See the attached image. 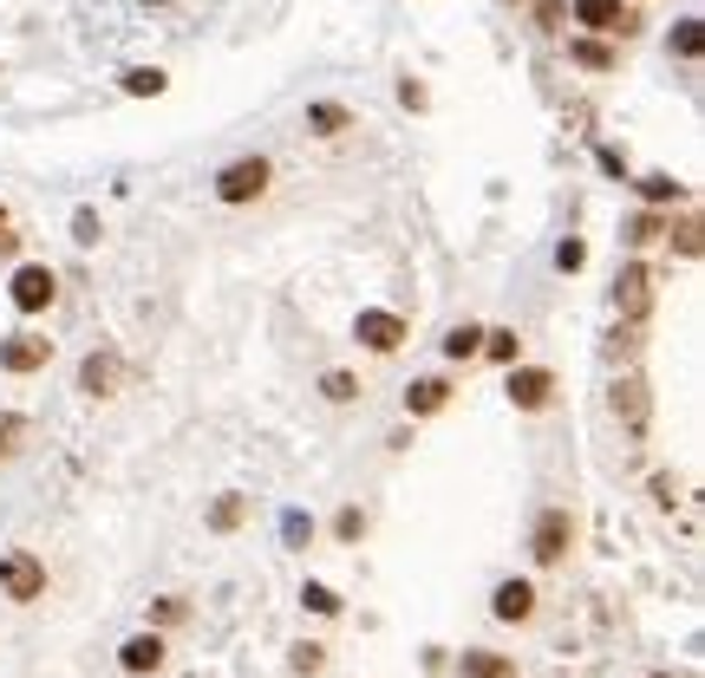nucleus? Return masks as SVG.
I'll return each instance as SVG.
<instances>
[{"label": "nucleus", "mask_w": 705, "mask_h": 678, "mask_svg": "<svg viewBox=\"0 0 705 678\" xmlns=\"http://www.w3.org/2000/svg\"><path fill=\"white\" fill-rule=\"evenodd\" d=\"M269 183H275V163H269V157H235V163L215 170V203H229V209L262 203Z\"/></svg>", "instance_id": "1"}, {"label": "nucleus", "mask_w": 705, "mask_h": 678, "mask_svg": "<svg viewBox=\"0 0 705 678\" xmlns=\"http://www.w3.org/2000/svg\"><path fill=\"white\" fill-rule=\"evenodd\" d=\"M0 594L7 601H40L46 594V561L33 554V548H13V554H0Z\"/></svg>", "instance_id": "2"}, {"label": "nucleus", "mask_w": 705, "mask_h": 678, "mask_svg": "<svg viewBox=\"0 0 705 678\" xmlns=\"http://www.w3.org/2000/svg\"><path fill=\"white\" fill-rule=\"evenodd\" d=\"M7 300L20 314H46L60 300V274L46 268V262H27V268H13V280H7Z\"/></svg>", "instance_id": "3"}, {"label": "nucleus", "mask_w": 705, "mask_h": 678, "mask_svg": "<svg viewBox=\"0 0 705 678\" xmlns=\"http://www.w3.org/2000/svg\"><path fill=\"white\" fill-rule=\"evenodd\" d=\"M614 307H621L628 327H646V314H653V268H646V262H628V268H621V280H614Z\"/></svg>", "instance_id": "4"}, {"label": "nucleus", "mask_w": 705, "mask_h": 678, "mask_svg": "<svg viewBox=\"0 0 705 678\" xmlns=\"http://www.w3.org/2000/svg\"><path fill=\"white\" fill-rule=\"evenodd\" d=\"M352 339H359L366 352H399V346L412 339V327H406L399 314H386V307H366V314L352 320Z\"/></svg>", "instance_id": "5"}, {"label": "nucleus", "mask_w": 705, "mask_h": 678, "mask_svg": "<svg viewBox=\"0 0 705 678\" xmlns=\"http://www.w3.org/2000/svg\"><path fill=\"white\" fill-rule=\"evenodd\" d=\"M568 548H575V516H568V509H549V516L536 522V536H529V554H536V568H556Z\"/></svg>", "instance_id": "6"}, {"label": "nucleus", "mask_w": 705, "mask_h": 678, "mask_svg": "<svg viewBox=\"0 0 705 678\" xmlns=\"http://www.w3.org/2000/svg\"><path fill=\"white\" fill-rule=\"evenodd\" d=\"M614 417H621L634 437H646V424H653V392H646L640 372H621V379H614Z\"/></svg>", "instance_id": "7"}, {"label": "nucleus", "mask_w": 705, "mask_h": 678, "mask_svg": "<svg viewBox=\"0 0 705 678\" xmlns=\"http://www.w3.org/2000/svg\"><path fill=\"white\" fill-rule=\"evenodd\" d=\"M549 399H556V372L549 366H509V405L549 411Z\"/></svg>", "instance_id": "8"}, {"label": "nucleus", "mask_w": 705, "mask_h": 678, "mask_svg": "<svg viewBox=\"0 0 705 678\" xmlns=\"http://www.w3.org/2000/svg\"><path fill=\"white\" fill-rule=\"evenodd\" d=\"M568 20L575 27H588V33H634L640 20L628 13V0H575L568 7Z\"/></svg>", "instance_id": "9"}, {"label": "nucleus", "mask_w": 705, "mask_h": 678, "mask_svg": "<svg viewBox=\"0 0 705 678\" xmlns=\"http://www.w3.org/2000/svg\"><path fill=\"white\" fill-rule=\"evenodd\" d=\"M46 359H53V339H46V333H13V339H0V372H13V379H20V372H40Z\"/></svg>", "instance_id": "10"}, {"label": "nucleus", "mask_w": 705, "mask_h": 678, "mask_svg": "<svg viewBox=\"0 0 705 678\" xmlns=\"http://www.w3.org/2000/svg\"><path fill=\"white\" fill-rule=\"evenodd\" d=\"M125 385V359L118 352H85V366H78V392L85 399H112Z\"/></svg>", "instance_id": "11"}, {"label": "nucleus", "mask_w": 705, "mask_h": 678, "mask_svg": "<svg viewBox=\"0 0 705 678\" xmlns=\"http://www.w3.org/2000/svg\"><path fill=\"white\" fill-rule=\"evenodd\" d=\"M491 613L503 619V626H523V619H536V587L529 581H503L491 594Z\"/></svg>", "instance_id": "12"}, {"label": "nucleus", "mask_w": 705, "mask_h": 678, "mask_svg": "<svg viewBox=\"0 0 705 678\" xmlns=\"http://www.w3.org/2000/svg\"><path fill=\"white\" fill-rule=\"evenodd\" d=\"M118 666L131 678H144V672H157L164 666V639L157 633H138V639H125V653H118Z\"/></svg>", "instance_id": "13"}, {"label": "nucleus", "mask_w": 705, "mask_h": 678, "mask_svg": "<svg viewBox=\"0 0 705 678\" xmlns=\"http://www.w3.org/2000/svg\"><path fill=\"white\" fill-rule=\"evenodd\" d=\"M444 405H451V379H419V385H406V411H412V417H438Z\"/></svg>", "instance_id": "14"}, {"label": "nucleus", "mask_w": 705, "mask_h": 678, "mask_svg": "<svg viewBox=\"0 0 705 678\" xmlns=\"http://www.w3.org/2000/svg\"><path fill=\"white\" fill-rule=\"evenodd\" d=\"M307 131H314V137H347L352 131V112H347V105H334V98H314V105H307Z\"/></svg>", "instance_id": "15"}, {"label": "nucleus", "mask_w": 705, "mask_h": 678, "mask_svg": "<svg viewBox=\"0 0 705 678\" xmlns=\"http://www.w3.org/2000/svg\"><path fill=\"white\" fill-rule=\"evenodd\" d=\"M118 85H125L131 98H164V92H170V72H157V66H125V72H118Z\"/></svg>", "instance_id": "16"}, {"label": "nucleus", "mask_w": 705, "mask_h": 678, "mask_svg": "<svg viewBox=\"0 0 705 678\" xmlns=\"http://www.w3.org/2000/svg\"><path fill=\"white\" fill-rule=\"evenodd\" d=\"M457 672L464 678H516V659H503V653H464Z\"/></svg>", "instance_id": "17"}, {"label": "nucleus", "mask_w": 705, "mask_h": 678, "mask_svg": "<svg viewBox=\"0 0 705 678\" xmlns=\"http://www.w3.org/2000/svg\"><path fill=\"white\" fill-rule=\"evenodd\" d=\"M477 352H484V359H496V366H516V359H523V339H516V327H491Z\"/></svg>", "instance_id": "18"}, {"label": "nucleus", "mask_w": 705, "mask_h": 678, "mask_svg": "<svg viewBox=\"0 0 705 678\" xmlns=\"http://www.w3.org/2000/svg\"><path fill=\"white\" fill-rule=\"evenodd\" d=\"M699 215H680V222H673V215H666V242H673V248H680V255H686V262H699Z\"/></svg>", "instance_id": "19"}, {"label": "nucleus", "mask_w": 705, "mask_h": 678, "mask_svg": "<svg viewBox=\"0 0 705 678\" xmlns=\"http://www.w3.org/2000/svg\"><path fill=\"white\" fill-rule=\"evenodd\" d=\"M640 197H646V209L686 203V183H680V177H640Z\"/></svg>", "instance_id": "20"}, {"label": "nucleus", "mask_w": 705, "mask_h": 678, "mask_svg": "<svg viewBox=\"0 0 705 678\" xmlns=\"http://www.w3.org/2000/svg\"><path fill=\"white\" fill-rule=\"evenodd\" d=\"M660 235H666V209H640L634 222H628V242H634V248H653Z\"/></svg>", "instance_id": "21"}, {"label": "nucleus", "mask_w": 705, "mask_h": 678, "mask_svg": "<svg viewBox=\"0 0 705 678\" xmlns=\"http://www.w3.org/2000/svg\"><path fill=\"white\" fill-rule=\"evenodd\" d=\"M477 346H484V327H471V320H464V327H451V333H444V359H477Z\"/></svg>", "instance_id": "22"}, {"label": "nucleus", "mask_w": 705, "mask_h": 678, "mask_svg": "<svg viewBox=\"0 0 705 678\" xmlns=\"http://www.w3.org/2000/svg\"><path fill=\"white\" fill-rule=\"evenodd\" d=\"M568 60H575V66H588V72H614V53H608L601 40H575V46H568Z\"/></svg>", "instance_id": "23"}, {"label": "nucleus", "mask_w": 705, "mask_h": 678, "mask_svg": "<svg viewBox=\"0 0 705 678\" xmlns=\"http://www.w3.org/2000/svg\"><path fill=\"white\" fill-rule=\"evenodd\" d=\"M242 516H249V502H242V496H222V502L210 509V529L229 536V529H242Z\"/></svg>", "instance_id": "24"}, {"label": "nucleus", "mask_w": 705, "mask_h": 678, "mask_svg": "<svg viewBox=\"0 0 705 678\" xmlns=\"http://www.w3.org/2000/svg\"><path fill=\"white\" fill-rule=\"evenodd\" d=\"M320 399H327V405H352V399H359V379H352V372H327V379H320Z\"/></svg>", "instance_id": "25"}, {"label": "nucleus", "mask_w": 705, "mask_h": 678, "mask_svg": "<svg viewBox=\"0 0 705 678\" xmlns=\"http://www.w3.org/2000/svg\"><path fill=\"white\" fill-rule=\"evenodd\" d=\"M301 601H307V613H320V619H334V613H340V594H334V587H320V581H307V587H301Z\"/></svg>", "instance_id": "26"}, {"label": "nucleus", "mask_w": 705, "mask_h": 678, "mask_svg": "<svg viewBox=\"0 0 705 678\" xmlns=\"http://www.w3.org/2000/svg\"><path fill=\"white\" fill-rule=\"evenodd\" d=\"M20 437H27V417H0V464H13V451H20Z\"/></svg>", "instance_id": "27"}, {"label": "nucleus", "mask_w": 705, "mask_h": 678, "mask_svg": "<svg viewBox=\"0 0 705 678\" xmlns=\"http://www.w3.org/2000/svg\"><path fill=\"white\" fill-rule=\"evenodd\" d=\"M98 235H105V229H98V215H92V209H78V215H72V242H78V248H92Z\"/></svg>", "instance_id": "28"}, {"label": "nucleus", "mask_w": 705, "mask_h": 678, "mask_svg": "<svg viewBox=\"0 0 705 678\" xmlns=\"http://www.w3.org/2000/svg\"><path fill=\"white\" fill-rule=\"evenodd\" d=\"M673 46H680V53H686V60H699V46H705L699 20H680V33H673Z\"/></svg>", "instance_id": "29"}, {"label": "nucleus", "mask_w": 705, "mask_h": 678, "mask_svg": "<svg viewBox=\"0 0 705 678\" xmlns=\"http://www.w3.org/2000/svg\"><path fill=\"white\" fill-rule=\"evenodd\" d=\"M334 536H340V542H359V536H366V516H359V509H340V516H334Z\"/></svg>", "instance_id": "30"}, {"label": "nucleus", "mask_w": 705, "mask_h": 678, "mask_svg": "<svg viewBox=\"0 0 705 678\" xmlns=\"http://www.w3.org/2000/svg\"><path fill=\"white\" fill-rule=\"evenodd\" d=\"M320 666H327V646H314V639L294 646V672H320Z\"/></svg>", "instance_id": "31"}, {"label": "nucleus", "mask_w": 705, "mask_h": 678, "mask_svg": "<svg viewBox=\"0 0 705 678\" xmlns=\"http://www.w3.org/2000/svg\"><path fill=\"white\" fill-rule=\"evenodd\" d=\"M282 536H287V548H307L314 542V522L307 516H282Z\"/></svg>", "instance_id": "32"}, {"label": "nucleus", "mask_w": 705, "mask_h": 678, "mask_svg": "<svg viewBox=\"0 0 705 678\" xmlns=\"http://www.w3.org/2000/svg\"><path fill=\"white\" fill-rule=\"evenodd\" d=\"M177 619H190V601H177V594L157 601V626H177Z\"/></svg>", "instance_id": "33"}, {"label": "nucleus", "mask_w": 705, "mask_h": 678, "mask_svg": "<svg viewBox=\"0 0 705 678\" xmlns=\"http://www.w3.org/2000/svg\"><path fill=\"white\" fill-rule=\"evenodd\" d=\"M581 262H588V248H581V242H562V248H556V268H562V274H575Z\"/></svg>", "instance_id": "34"}, {"label": "nucleus", "mask_w": 705, "mask_h": 678, "mask_svg": "<svg viewBox=\"0 0 705 678\" xmlns=\"http://www.w3.org/2000/svg\"><path fill=\"white\" fill-rule=\"evenodd\" d=\"M399 105H406V112H424V105H431V98H424V85H419V78H406V85H399Z\"/></svg>", "instance_id": "35"}, {"label": "nucleus", "mask_w": 705, "mask_h": 678, "mask_svg": "<svg viewBox=\"0 0 705 678\" xmlns=\"http://www.w3.org/2000/svg\"><path fill=\"white\" fill-rule=\"evenodd\" d=\"M562 0H536V20H543V27H549V33H556V27H562Z\"/></svg>", "instance_id": "36"}, {"label": "nucleus", "mask_w": 705, "mask_h": 678, "mask_svg": "<svg viewBox=\"0 0 705 678\" xmlns=\"http://www.w3.org/2000/svg\"><path fill=\"white\" fill-rule=\"evenodd\" d=\"M0 229H7V203H0Z\"/></svg>", "instance_id": "37"}, {"label": "nucleus", "mask_w": 705, "mask_h": 678, "mask_svg": "<svg viewBox=\"0 0 705 678\" xmlns=\"http://www.w3.org/2000/svg\"><path fill=\"white\" fill-rule=\"evenodd\" d=\"M144 7H164V0H144Z\"/></svg>", "instance_id": "38"}, {"label": "nucleus", "mask_w": 705, "mask_h": 678, "mask_svg": "<svg viewBox=\"0 0 705 678\" xmlns=\"http://www.w3.org/2000/svg\"><path fill=\"white\" fill-rule=\"evenodd\" d=\"M660 678H673V672H660Z\"/></svg>", "instance_id": "39"}]
</instances>
